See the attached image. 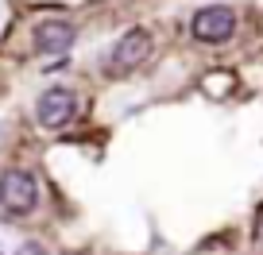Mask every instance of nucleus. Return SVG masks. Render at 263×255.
Segmentation results:
<instances>
[{
  "label": "nucleus",
  "instance_id": "f257e3e1",
  "mask_svg": "<svg viewBox=\"0 0 263 255\" xmlns=\"http://www.w3.org/2000/svg\"><path fill=\"white\" fill-rule=\"evenodd\" d=\"M190 35L197 43H229L236 35V12L229 4H209V8H197L190 19Z\"/></svg>",
  "mask_w": 263,
  "mask_h": 255
},
{
  "label": "nucleus",
  "instance_id": "f03ea898",
  "mask_svg": "<svg viewBox=\"0 0 263 255\" xmlns=\"http://www.w3.org/2000/svg\"><path fill=\"white\" fill-rule=\"evenodd\" d=\"M35 201H39V182H35L31 170H4L0 174V205H4V213L24 217L35 209Z\"/></svg>",
  "mask_w": 263,
  "mask_h": 255
},
{
  "label": "nucleus",
  "instance_id": "7ed1b4c3",
  "mask_svg": "<svg viewBox=\"0 0 263 255\" xmlns=\"http://www.w3.org/2000/svg\"><path fill=\"white\" fill-rule=\"evenodd\" d=\"M151 58V31L143 27H132V31L120 35V43L108 54V74H132L136 66H143Z\"/></svg>",
  "mask_w": 263,
  "mask_h": 255
},
{
  "label": "nucleus",
  "instance_id": "20e7f679",
  "mask_svg": "<svg viewBox=\"0 0 263 255\" xmlns=\"http://www.w3.org/2000/svg\"><path fill=\"white\" fill-rule=\"evenodd\" d=\"M74 112H78V97L70 89H47L39 97V105H35V120L43 124V128H66V124L74 120Z\"/></svg>",
  "mask_w": 263,
  "mask_h": 255
},
{
  "label": "nucleus",
  "instance_id": "39448f33",
  "mask_svg": "<svg viewBox=\"0 0 263 255\" xmlns=\"http://www.w3.org/2000/svg\"><path fill=\"white\" fill-rule=\"evenodd\" d=\"M74 39H78V27L66 24V19H47V24L35 27V47L50 58H66V50L74 47Z\"/></svg>",
  "mask_w": 263,
  "mask_h": 255
},
{
  "label": "nucleus",
  "instance_id": "423d86ee",
  "mask_svg": "<svg viewBox=\"0 0 263 255\" xmlns=\"http://www.w3.org/2000/svg\"><path fill=\"white\" fill-rule=\"evenodd\" d=\"M20 255H43V247L39 244H24V247H20Z\"/></svg>",
  "mask_w": 263,
  "mask_h": 255
}]
</instances>
